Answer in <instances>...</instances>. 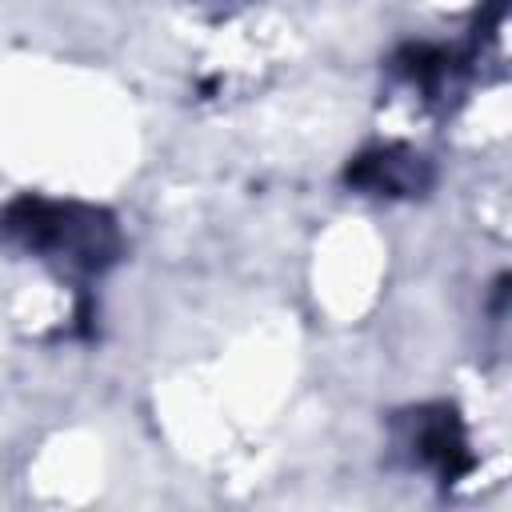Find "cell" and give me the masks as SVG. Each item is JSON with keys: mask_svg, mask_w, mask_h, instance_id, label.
I'll return each instance as SVG.
<instances>
[{"mask_svg": "<svg viewBox=\"0 0 512 512\" xmlns=\"http://www.w3.org/2000/svg\"><path fill=\"white\" fill-rule=\"evenodd\" d=\"M4 236L24 244L36 256H52L68 268H104L116 252V228L108 216L80 204H48V200H16L4 212Z\"/></svg>", "mask_w": 512, "mask_h": 512, "instance_id": "obj_1", "label": "cell"}, {"mask_svg": "<svg viewBox=\"0 0 512 512\" xmlns=\"http://www.w3.org/2000/svg\"><path fill=\"white\" fill-rule=\"evenodd\" d=\"M408 448L420 464L436 468L444 480H456L468 468V452H464V436L452 420V412H436V416H412V432H408Z\"/></svg>", "mask_w": 512, "mask_h": 512, "instance_id": "obj_2", "label": "cell"}, {"mask_svg": "<svg viewBox=\"0 0 512 512\" xmlns=\"http://www.w3.org/2000/svg\"><path fill=\"white\" fill-rule=\"evenodd\" d=\"M348 180H356L360 188L368 192H416L424 188V160L412 156V152H372V156H360L348 172Z\"/></svg>", "mask_w": 512, "mask_h": 512, "instance_id": "obj_3", "label": "cell"}]
</instances>
